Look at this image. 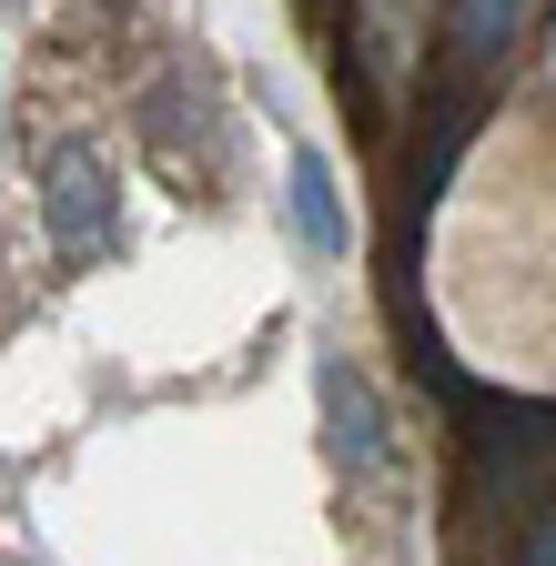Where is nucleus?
Segmentation results:
<instances>
[{
  "mask_svg": "<svg viewBox=\"0 0 556 566\" xmlns=\"http://www.w3.org/2000/svg\"><path fill=\"white\" fill-rule=\"evenodd\" d=\"M112 212H122V192H112V163L92 153V142H72V153L51 163V182H41V223H51V243L61 253H102L112 243Z\"/></svg>",
  "mask_w": 556,
  "mask_h": 566,
  "instance_id": "f257e3e1",
  "label": "nucleus"
},
{
  "mask_svg": "<svg viewBox=\"0 0 556 566\" xmlns=\"http://www.w3.org/2000/svg\"><path fill=\"white\" fill-rule=\"evenodd\" d=\"M294 233H304V253H344L355 243V223H344V202H334V172H324V153H294Z\"/></svg>",
  "mask_w": 556,
  "mask_h": 566,
  "instance_id": "f03ea898",
  "label": "nucleus"
},
{
  "mask_svg": "<svg viewBox=\"0 0 556 566\" xmlns=\"http://www.w3.org/2000/svg\"><path fill=\"white\" fill-rule=\"evenodd\" d=\"M526 21V0H455V21H445V61L455 71H485Z\"/></svg>",
  "mask_w": 556,
  "mask_h": 566,
  "instance_id": "7ed1b4c3",
  "label": "nucleus"
},
{
  "mask_svg": "<svg viewBox=\"0 0 556 566\" xmlns=\"http://www.w3.org/2000/svg\"><path fill=\"white\" fill-rule=\"evenodd\" d=\"M324 415H334L344 465H375V395H365V375H355V365H324Z\"/></svg>",
  "mask_w": 556,
  "mask_h": 566,
  "instance_id": "20e7f679",
  "label": "nucleus"
}]
</instances>
